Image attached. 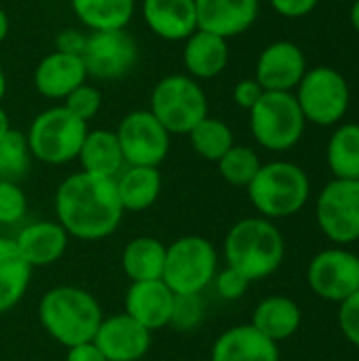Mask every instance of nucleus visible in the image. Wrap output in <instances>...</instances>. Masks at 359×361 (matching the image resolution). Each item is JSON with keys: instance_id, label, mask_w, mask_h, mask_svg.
Segmentation results:
<instances>
[{"instance_id": "obj_4", "label": "nucleus", "mask_w": 359, "mask_h": 361, "mask_svg": "<svg viewBox=\"0 0 359 361\" xmlns=\"http://www.w3.org/2000/svg\"><path fill=\"white\" fill-rule=\"evenodd\" d=\"M311 195V182L303 167L290 161H273L258 169L248 186V197L256 212L267 220L298 214Z\"/></svg>"}, {"instance_id": "obj_38", "label": "nucleus", "mask_w": 359, "mask_h": 361, "mask_svg": "<svg viewBox=\"0 0 359 361\" xmlns=\"http://www.w3.org/2000/svg\"><path fill=\"white\" fill-rule=\"evenodd\" d=\"M264 95V89L260 87V82L256 80V78H243V80H239L237 85H235V89H233V99H235V104L239 106V108H243V110H252L256 104H258V99Z\"/></svg>"}, {"instance_id": "obj_24", "label": "nucleus", "mask_w": 359, "mask_h": 361, "mask_svg": "<svg viewBox=\"0 0 359 361\" xmlns=\"http://www.w3.org/2000/svg\"><path fill=\"white\" fill-rule=\"evenodd\" d=\"M78 161L83 171L104 178H116L125 169L118 137L114 131L108 129L87 131V137L78 152Z\"/></svg>"}, {"instance_id": "obj_41", "label": "nucleus", "mask_w": 359, "mask_h": 361, "mask_svg": "<svg viewBox=\"0 0 359 361\" xmlns=\"http://www.w3.org/2000/svg\"><path fill=\"white\" fill-rule=\"evenodd\" d=\"M66 361H108L104 357V353L91 343H83L76 347H70L66 353Z\"/></svg>"}, {"instance_id": "obj_19", "label": "nucleus", "mask_w": 359, "mask_h": 361, "mask_svg": "<svg viewBox=\"0 0 359 361\" xmlns=\"http://www.w3.org/2000/svg\"><path fill=\"white\" fill-rule=\"evenodd\" d=\"M83 82H87V70L80 55L53 51L44 55L34 70V87L49 99H66Z\"/></svg>"}, {"instance_id": "obj_20", "label": "nucleus", "mask_w": 359, "mask_h": 361, "mask_svg": "<svg viewBox=\"0 0 359 361\" xmlns=\"http://www.w3.org/2000/svg\"><path fill=\"white\" fill-rule=\"evenodd\" d=\"M212 361H279V345L252 324L233 326L216 338Z\"/></svg>"}, {"instance_id": "obj_40", "label": "nucleus", "mask_w": 359, "mask_h": 361, "mask_svg": "<svg viewBox=\"0 0 359 361\" xmlns=\"http://www.w3.org/2000/svg\"><path fill=\"white\" fill-rule=\"evenodd\" d=\"M317 2H320V0H271L273 8H275L279 15L290 17V19L309 15V13L317 6Z\"/></svg>"}, {"instance_id": "obj_9", "label": "nucleus", "mask_w": 359, "mask_h": 361, "mask_svg": "<svg viewBox=\"0 0 359 361\" xmlns=\"http://www.w3.org/2000/svg\"><path fill=\"white\" fill-rule=\"evenodd\" d=\"M296 102L305 114V121L320 127L336 125L349 110L351 91L347 78L328 66L307 70L296 87Z\"/></svg>"}, {"instance_id": "obj_34", "label": "nucleus", "mask_w": 359, "mask_h": 361, "mask_svg": "<svg viewBox=\"0 0 359 361\" xmlns=\"http://www.w3.org/2000/svg\"><path fill=\"white\" fill-rule=\"evenodd\" d=\"M102 91L93 85H87L83 82L78 89H74L66 99H63V106L80 121L89 123L91 118L97 116V112L102 110Z\"/></svg>"}, {"instance_id": "obj_16", "label": "nucleus", "mask_w": 359, "mask_h": 361, "mask_svg": "<svg viewBox=\"0 0 359 361\" xmlns=\"http://www.w3.org/2000/svg\"><path fill=\"white\" fill-rule=\"evenodd\" d=\"M197 25L224 40L248 32L260 13V0H195Z\"/></svg>"}, {"instance_id": "obj_42", "label": "nucleus", "mask_w": 359, "mask_h": 361, "mask_svg": "<svg viewBox=\"0 0 359 361\" xmlns=\"http://www.w3.org/2000/svg\"><path fill=\"white\" fill-rule=\"evenodd\" d=\"M8 27H11V23H8V15L4 13V8H0V44L4 42V38L8 36Z\"/></svg>"}, {"instance_id": "obj_46", "label": "nucleus", "mask_w": 359, "mask_h": 361, "mask_svg": "<svg viewBox=\"0 0 359 361\" xmlns=\"http://www.w3.org/2000/svg\"><path fill=\"white\" fill-rule=\"evenodd\" d=\"M341 2H349V0H341Z\"/></svg>"}, {"instance_id": "obj_17", "label": "nucleus", "mask_w": 359, "mask_h": 361, "mask_svg": "<svg viewBox=\"0 0 359 361\" xmlns=\"http://www.w3.org/2000/svg\"><path fill=\"white\" fill-rule=\"evenodd\" d=\"M142 17L154 36L169 42H184L199 30L195 0H142Z\"/></svg>"}, {"instance_id": "obj_45", "label": "nucleus", "mask_w": 359, "mask_h": 361, "mask_svg": "<svg viewBox=\"0 0 359 361\" xmlns=\"http://www.w3.org/2000/svg\"><path fill=\"white\" fill-rule=\"evenodd\" d=\"M4 95H6V74L0 66V102L4 99Z\"/></svg>"}, {"instance_id": "obj_6", "label": "nucleus", "mask_w": 359, "mask_h": 361, "mask_svg": "<svg viewBox=\"0 0 359 361\" xmlns=\"http://www.w3.org/2000/svg\"><path fill=\"white\" fill-rule=\"evenodd\" d=\"M207 95L195 78L188 74H169L154 85L148 110L169 135H188L207 116Z\"/></svg>"}, {"instance_id": "obj_28", "label": "nucleus", "mask_w": 359, "mask_h": 361, "mask_svg": "<svg viewBox=\"0 0 359 361\" xmlns=\"http://www.w3.org/2000/svg\"><path fill=\"white\" fill-rule=\"evenodd\" d=\"M70 6L89 32L125 30L135 13V0H70Z\"/></svg>"}, {"instance_id": "obj_30", "label": "nucleus", "mask_w": 359, "mask_h": 361, "mask_svg": "<svg viewBox=\"0 0 359 361\" xmlns=\"http://www.w3.org/2000/svg\"><path fill=\"white\" fill-rule=\"evenodd\" d=\"M188 137H190L193 150L201 159L212 161V163H218L235 146L231 127L224 121L214 118V116H205L201 123H197L190 129Z\"/></svg>"}, {"instance_id": "obj_31", "label": "nucleus", "mask_w": 359, "mask_h": 361, "mask_svg": "<svg viewBox=\"0 0 359 361\" xmlns=\"http://www.w3.org/2000/svg\"><path fill=\"white\" fill-rule=\"evenodd\" d=\"M260 167L262 163L256 150H252L250 146H237V144L218 161V171L222 180L239 188H248Z\"/></svg>"}, {"instance_id": "obj_1", "label": "nucleus", "mask_w": 359, "mask_h": 361, "mask_svg": "<svg viewBox=\"0 0 359 361\" xmlns=\"http://www.w3.org/2000/svg\"><path fill=\"white\" fill-rule=\"evenodd\" d=\"M55 214L70 237L99 241L118 228L125 209L114 178L78 171L59 184L55 192Z\"/></svg>"}, {"instance_id": "obj_25", "label": "nucleus", "mask_w": 359, "mask_h": 361, "mask_svg": "<svg viewBox=\"0 0 359 361\" xmlns=\"http://www.w3.org/2000/svg\"><path fill=\"white\" fill-rule=\"evenodd\" d=\"M114 182L125 212H144L152 207L163 186L157 167H125Z\"/></svg>"}, {"instance_id": "obj_36", "label": "nucleus", "mask_w": 359, "mask_h": 361, "mask_svg": "<svg viewBox=\"0 0 359 361\" xmlns=\"http://www.w3.org/2000/svg\"><path fill=\"white\" fill-rule=\"evenodd\" d=\"M339 326L343 336L359 349V290L347 300L341 302L339 309Z\"/></svg>"}, {"instance_id": "obj_32", "label": "nucleus", "mask_w": 359, "mask_h": 361, "mask_svg": "<svg viewBox=\"0 0 359 361\" xmlns=\"http://www.w3.org/2000/svg\"><path fill=\"white\" fill-rule=\"evenodd\" d=\"M30 148L25 133L11 129L2 140H0V180L6 182H17L21 180L28 169H30Z\"/></svg>"}, {"instance_id": "obj_3", "label": "nucleus", "mask_w": 359, "mask_h": 361, "mask_svg": "<svg viewBox=\"0 0 359 361\" xmlns=\"http://www.w3.org/2000/svg\"><path fill=\"white\" fill-rule=\"evenodd\" d=\"M38 319L51 338L70 349L91 343L104 315L91 292L74 286H57L40 298Z\"/></svg>"}, {"instance_id": "obj_29", "label": "nucleus", "mask_w": 359, "mask_h": 361, "mask_svg": "<svg viewBox=\"0 0 359 361\" xmlns=\"http://www.w3.org/2000/svg\"><path fill=\"white\" fill-rule=\"evenodd\" d=\"M328 167L339 180H359V125H341L326 150Z\"/></svg>"}, {"instance_id": "obj_18", "label": "nucleus", "mask_w": 359, "mask_h": 361, "mask_svg": "<svg viewBox=\"0 0 359 361\" xmlns=\"http://www.w3.org/2000/svg\"><path fill=\"white\" fill-rule=\"evenodd\" d=\"M176 294L165 286L163 279L131 283L125 296V313L154 332L169 326Z\"/></svg>"}, {"instance_id": "obj_21", "label": "nucleus", "mask_w": 359, "mask_h": 361, "mask_svg": "<svg viewBox=\"0 0 359 361\" xmlns=\"http://www.w3.org/2000/svg\"><path fill=\"white\" fill-rule=\"evenodd\" d=\"M68 239L70 235L63 231L59 222L42 220L25 226L13 241L19 254L23 256V260L32 269H40V267L55 264L66 254Z\"/></svg>"}, {"instance_id": "obj_10", "label": "nucleus", "mask_w": 359, "mask_h": 361, "mask_svg": "<svg viewBox=\"0 0 359 361\" xmlns=\"http://www.w3.org/2000/svg\"><path fill=\"white\" fill-rule=\"evenodd\" d=\"M315 218L322 233L336 245L359 239V180L328 182L315 203Z\"/></svg>"}, {"instance_id": "obj_8", "label": "nucleus", "mask_w": 359, "mask_h": 361, "mask_svg": "<svg viewBox=\"0 0 359 361\" xmlns=\"http://www.w3.org/2000/svg\"><path fill=\"white\" fill-rule=\"evenodd\" d=\"M216 273L218 254L214 243L199 235H186L167 247L161 279L174 294H201Z\"/></svg>"}, {"instance_id": "obj_44", "label": "nucleus", "mask_w": 359, "mask_h": 361, "mask_svg": "<svg viewBox=\"0 0 359 361\" xmlns=\"http://www.w3.org/2000/svg\"><path fill=\"white\" fill-rule=\"evenodd\" d=\"M351 25L359 34V0H353V6H351Z\"/></svg>"}, {"instance_id": "obj_37", "label": "nucleus", "mask_w": 359, "mask_h": 361, "mask_svg": "<svg viewBox=\"0 0 359 361\" xmlns=\"http://www.w3.org/2000/svg\"><path fill=\"white\" fill-rule=\"evenodd\" d=\"M214 283H216L218 294H220L224 300H239V298L248 292V288H250L252 281H248L239 271L226 267L224 271L216 273Z\"/></svg>"}, {"instance_id": "obj_35", "label": "nucleus", "mask_w": 359, "mask_h": 361, "mask_svg": "<svg viewBox=\"0 0 359 361\" xmlns=\"http://www.w3.org/2000/svg\"><path fill=\"white\" fill-rule=\"evenodd\" d=\"M28 212V199L17 182L0 180V224H15Z\"/></svg>"}, {"instance_id": "obj_15", "label": "nucleus", "mask_w": 359, "mask_h": 361, "mask_svg": "<svg viewBox=\"0 0 359 361\" xmlns=\"http://www.w3.org/2000/svg\"><path fill=\"white\" fill-rule=\"evenodd\" d=\"M152 332L127 313L102 319L93 345L108 361H140L150 349Z\"/></svg>"}, {"instance_id": "obj_14", "label": "nucleus", "mask_w": 359, "mask_h": 361, "mask_svg": "<svg viewBox=\"0 0 359 361\" xmlns=\"http://www.w3.org/2000/svg\"><path fill=\"white\" fill-rule=\"evenodd\" d=\"M307 74V57L296 42L277 40L269 44L256 61V80L264 91L296 89Z\"/></svg>"}, {"instance_id": "obj_39", "label": "nucleus", "mask_w": 359, "mask_h": 361, "mask_svg": "<svg viewBox=\"0 0 359 361\" xmlns=\"http://www.w3.org/2000/svg\"><path fill=\"white\" fill-rule=\"evenodd\" d=\"M85 44H87V34L76 27L61 30L55 38V51H61L68 55H83Z\"/></svg>"}, {"instance_id": "obj_11", "label": "nucleus", "mask_w": 359, "mask_h": 361, "mask_svg": "<svg viewBox=\"0 0 359 361\" xmlns=\"http://www.w3.org/2000/svg\"><path fill=\"white\" fill-rule=\"evenodd\" d=\"M127 167H159L169 154V133L150 110H133L116 127Z\"/></svg>"}, {"instance_id": "obj_23", "label": "nucleus", "mask_w": 359, "mask_h": 361, "mask_svg": "<svg viewBox=\"0 0 359 361\" xmlns=\"http://www.w3.org/2000/svg\"><path fill=\"white\" fill-rule=\"evenodd\" d=\"M300 307L288 296H269L260 300L252 315V326L273 343L294 336L300 328Z\"/></svg>"}, {"instance_id": "obj_33", "label": "nucleus", "mask_w": 359, "mask_h": 361, "mask_svg": "<svg viewBox=\"0 0 359 361\" xmlns=\"http://www.w3.org/2000/svg\"><path fill=\"white\" fill-rule=\"evenodd\" d=\"M205 317V302L201 294H176L169 326L180 332L197 330Z\"/></svg>"}, {"instance_id": "obj_5", "label": "nucleus", "mask_w": 359, "mask_h": 361, "mask_svg": "<svg viewBox=\"0 0 359 361\" xmlns=\"http://www.w3.org/2000/svg\"><path fill=\"white\" fill-rule=\"evenodd\" d=\"M87 131V123L66 106H53L30 123L25 140L32 159L44 165H66L78 159Z\"/></svg>"}, {"instance_id": "obj_26", "label": "nucleus", "mask_w": 359, "mask_h": 361, "mask_svg": "<svg viewBox=\"0 0 359 361\" xmlns=\"http://www.w3.org/2000/svg\"><path fill=\"white\" fill-rule=\"evenodd\" d=\"M30 275L32 267L23 260L15 241L0 237V315L25 296Z\"/></svg>"}, {"instance_id": "obj_2", "label": "nucleus", "mask_w": 359, "mask_h": 361, "mask_svg": "<svg viewBox=\"0 0 359 361\" xmlns=\"http://www.w3.org/2000/svg\"><path fill=\"white\" fill-rule=\"evenodd\" d=\"M286 241L281 231L267 218H243L231 226L224 239L226 267L248 281L271 277L284 262Z\"/></svg>"}, {"instance_id": "obj_7", "label": "nucleus", "mask_w": 359, "mask_h": 361, "mask_svg": "<svg viewBox=\"0 0 359 361\" xmlns=\"http://www.w3.org/2000/svg\"><path fill=\"white\" fill-rule=\"evenodd\" d=\"M305 114L294 93L264 91L258 104L250 110V129L254 140L273 152L294 148L305 133Z\"/></svg>"}, {"instance_id": "obj_12", "label": "nucleus", "mask_w": 359, "mask_h": 361, "mask_svg": "<svg viewBox=\"0 0 359 361\" xmlns=\"http://www.w3.org/2000/svg\"><path fill=\"white\" fill-rule=\"evenodd\" d=\"M138 57V42L125 30L89 32L80 55L87 76L95 80H118L127 76L135 68Z\"/></svg>"}, {"instance_id": "obj_27", "label": "nucleus", "mask_w": 359, "mask_h": 361, "mask_svg": "<svg viewBox=\"0 0 359 361\" xmlns=\"http://www.w3.org/2000/svg\"><path fill=\"white\" fill-rule=\"evenodd\" d=\"M165 254H167V247L159 239L138 237L125 245L121 264H123L125 275L131 279V283L154 281L163 277Z\"/></svg>"}, {"instance_id": "obj_43", "label": "nucleus", "mask_w": 359, "mask_h": 361, "mask_svg": "<svg viewBox=\"0 0 359 361\" xmlns=\"http://www.w3.org/2000/svg\"><path fill=\"white\" fill-rule=\"evenodd\" d=\"M11 131V121H8V114L4 112V108L0 106V140Z\"/></svg>"}, {"instance_id": "obj_13", "label": "nucleus", "mask_w": 359, "mask_h": 361, "mask_svg": "<svg viewBox=\"0 0 359 361\" xmlns=\"http://www.w3.org/2000/svg\"><path fill=\"white\" fill-rule=\"evenodd\" d=\"M311 292L328 302H343L359 290V256L339 245L315 254L307 267Z\"/></svg>"}, {"instance_id": "obj_22", "label": "nucleus", "mask_w": 359, "mask_h": 361, "mask_svg": "<svg viewBox=\"0 0 359 361\" xmlns=\"http://www.w3.org/2000/svg\"><path fill=\"white\" fill-rule=\"evenodd\" d=\"M182 63L195 80H209L224 72L229 63V44L224 38L197 30L184 40Z\"/></svg>"}]
</instances>
